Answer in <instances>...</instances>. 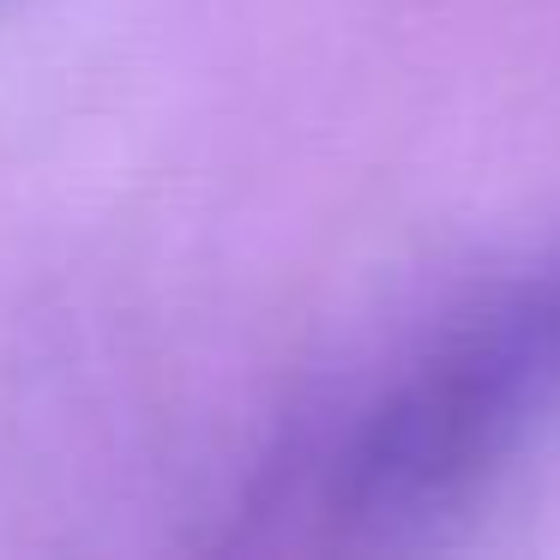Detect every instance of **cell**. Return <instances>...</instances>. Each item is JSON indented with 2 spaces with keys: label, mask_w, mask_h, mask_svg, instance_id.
I'll return each instance as SVG.
<instances>
[{
  "label": "cell",
  "mask_w": 560,
  "mask_h": 560,
  "mask_svg": "<svg viewBox=\"0 0 560 560\" xmlns=\"http://www.w3.org/2000/svg\"><path fill=\"white\" fill-rule=\"evenodd\" d=\"M560 422V254L476 290L338 416L319 500L338 518H422Z\"/></svg>",
  "instance_id": "6da1fadb"
}]
</instances>
